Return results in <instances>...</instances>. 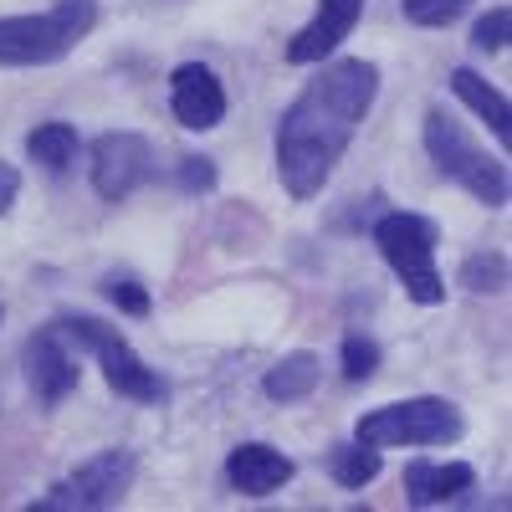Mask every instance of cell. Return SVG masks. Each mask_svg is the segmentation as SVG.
I'll list each match as a JSON object with an SVG mask.
<instances>
[{
	"label": "cell",
	"mask_w": 512,
	"mask_h": 512,
	"mask_svg": "<svg viewBox=\"0 0 512 512\" xmlns=\"http://www.w3.org/2000/svg\"><path fill=\"white\" fill-rule=\"evenodd\" d=\"M98 26V0H57L41 16H0V67H52Z\"/></svg>",
	"instance_id": "7a4b0ae2"
},
{
	"label": "cell",
	"mask_w": 512,
	"mask_h": 512,
	"mask_svg": "<svg viewBox=\"0 0 512 512\" xmlns=\"http://www.w3.org/2000/svg\"><path fill=\"white\" fill-rule=\"evenodd\" d=\"M379 98V67L364 57L328 62L277 123V180L292 200H313L354 144Z\"/></svg>",
	"instance_id": "6da1fadb"
},
{
	"label": "cell",
	"mask_w": 512,
	"mask_h": 512,
	"mask_svg": "<svg viewBox=\"0 0 512 512\" xmlns=\"http://www.w3.org/2000/svg\"><path fill=\"white\" fill-rule=\"evenodd\" d=\"M369 236L379 256L390 262V272L400 277V287L410 292V303H425V308L446 303V277L436 267V241H441L436 221L410 216V210H390V216L374 221Z\"/></svg>",
	"instance_id": "3957f363"
},
{
	"label": "cell",
	"mask_w": 512,
	"mask_h": 512,
	"mask_svg": "<svg viewBox=\"0 0 512 512\" xmlns=\"http://www.w3.org/2000/svg\"><path fill=\"white\" fill-rule=\"evenodd\" d=\"M175 185L185 195H205V190H216V164H210L205 154H185L175 164Z\"/></svg>",
	"instance_id": "7402d4cb"
},
{
	"label": "cell",
	"mask_w": 512,
	"mask_h": 512,
	"mask_svg": "<svg viewBox=\"0 0 512 512\" xmlns=\"http://www.w3.org/2000/svg\"><path fill=\"white\" fill-rule=\"evenodd\" d=\"M384 472V461H379V451L374 446H364V441H344V446H333L328 451V477L338 482V487H369L374 477Z\"/></svg>",
	"instance_id": "e0dca14e"
},
{
	"label": "cell",
	"mask_w": 512,
	"mask_h": 512,
	"mask_svg": "<svg viewBox=\"0 0 512 512\" xmlns=\"http://www.w3.org/2000/svg\"><path fill=\"white\" fill-rule=\"evenodd\" d=\"M507 36H512V6H492L477 26H472V47L477 52H507Z\"/></svg>",
	"instance_id": "44dd1931"
},
{
	"label": "cell",
	"mask_w": 512,
	"mask_h": 512,
	"mask_svg": "<svg viewBox=\"0 0 512 512\" xmlns=\"http://www.w3.org/2000/svg\"><path fill=\"white\" fill-rule=\"evenodd\" d=\"M292 477H297L292 456H282V451L267 446V441H246V446H236V451L226 456V482H231L241 497H272V492H282Z\"/></svg>",
	"instance_id": "7c38bea8"
},
{
	"label": "cell",
	"mask_w": 512,
	"mask_h": 512,
	"mask_svg": "<svg viewBox=\"0 0 512 512\" xmlns=\"http://www.w3.org/2000/svg\"><path fill=\"white\" fill-rule=\"evenodd\" d=\"M466 6H472V0H400L405 21H410V26H431V31H441V26L461 21V16H466Z\"/></svg>",
	"instance_id": "d6986e66"
},
{
	"label": "cell",
	"mask_w": 512,
	"mask_h": 512,
	"mask_svg": "<svg viewBox=\"0 0 512 512\" xmlns=\"http://www.w3.org/2000/svg\"><path fill=\"white\" fill-rule=\"evenodd\" d=\"M318 379H323V359L308 354V349H297V354H282V359L267 369L262 390H267V400H277V405H297V400H308V395L318 390Z\"/></svg>",
	"instance_id": "9a60e30c"
},
{
	"label": "cell",
	"mask_w": 512,
	"mask_h": 512,
	"mask_svg": "<svg viewBox=\"0 0 512 512\" xmlns=\"http://www.w3.org/2000/svg\"><path fill=\"white\" fill-rule=\"evenodd\" d=\"M425 154L436 159V169L446 180H456L466 195H477L482 205L502 210L507 195H512V180H507V164L492 159L456 118H446L441 108L425 113Z\"/></svg>",
	"instance_id": "277c9868"
},
{
	"label": "cell",
	"mask_w": 512,
	"mask_h": 512,
	"mask_svg": "<svg viewBox=\"0 0 512 512\" xmlns=\"http://www.w3.org/2000/svg\"><path fill=\"white\" fill-rule=\"evenodd\" d=\"M108 297H113V303L128 313V318H144L149 313V292L139 287V282H128V277H108V287H103Z\"/></svg>",
	"instance_id": "603a6c76"
},
{
	"label": "cell",
	"mask_w": 512,
	"mask_h": 512,
	"mask_svg": "<svg viewBox=\"0 0 512 512\" xmlns=\"http://www.w3.org/2000/svg\"><path fill=\"white\" fill-rule=\"evenodd\" d=\"M364 0H318L313 21L287 41V67H313L328 62V52H338V41H349V31L359 26Z\"/></svg>",
	"instance_id": "8fae6325"
},
{
	"label": "cell",
	"mask_w": 512,
	"mask_h": 512,
	"mask_svg": "<svg viewBox=\"0 0 512 512\" xmlns=\"http://www.w3.org/2000/svg\"><path fill=\"white\" fill-rule=\"evenodd\" d=\"M21 374H26V390L36 395L41 410H52L62 405L72 390H77V379H82V364L72 354V338L47 323V328H36L26 338V349H21Z\"/></svg>",
	"instance_id": "ba28073f"
},
{
	"label": "cell",
	"mask_w": 512,
	"mask_h": 512,
	"mask_svg": "<svg viewBox=\"0 0 512 512\" xmlns=\"http://www.w3.org/2000/svg\"><path fill=\"white\" fill-rule=\"evenodd\" d=\"M16 195H21V175H16V164L0 159V216L16 205Z\"/></svg>",
	"instance_id": "cb8c5ba5"
},
{
	"label": "cell",
	"mask_w": 512,
	"mask_h": 512,
	"mask_svg": "<svg viewBox=\"0 0 512 512\" xmlns=\"http://www.w3.org/2000/svg\"><path fill=\"white\" fill-rule=\"evenodd\" d=\"M451 93L492 128L497 144H512V108H507V98L492 88L482 72H472V67H451Z\"/></svg>",
	"instance_id": "5bb4252c"
},
{
	"label": "cell",
	"mask_w": 512,
	"mask_h": 512,
	"mask_svg": "<svg viewBox=\"0 0 512 512\" xmlns=\"http://www.w3.org/2000/svg\"><path fill=\"white\" fill-rule=\"evenodd\" d=\"M88 175H93V190L103 200H123L134 195L139 185H149L159 175V159H154V144L144 134H103L88 154Z\"/></svg>",
	"instance_id": "9c48e42d"
},
{
	"label": "cell",
	"mask_w": 512,
	"mask_h": 512,
	"mask_svg": "<svg viewBox=\"0 0 512 512\" xmlns=\"http://www.w3.org/2000/svg\"><path fill=\"white\" fill-rule=\"evenodd\" d=\"M461 287L466 292H502L507 287V256L502 251H477L461 262Z\"/></svg>",
	"instance_id": "ac0fdd59"
},
{
	"label": "cell",
	"mask_w": 512,
	"mask_h": 512,
	"mask_svg": "<svg viewBox=\"0 0 512 512\" xmlns=\"http://www.w3.org/2000/svg\"><path fill=\"white\" fill-rule=\"evenodd\" d=\"M169 108H175V118L190 128V134L216 128L226 118V88H221V77L210 72L205 62H180L175 72H169Z\"/></svg>",
	"instance_id": "30bf717a"
},
{
	"label": "cell",
	"mask_w": 512,
	"mask_h": 512,
	"mask_svg": "<svg viewBox=\"0 0 512 512\" xmlns=\"http://www.w3.org/2000/svg\"><path fill=\"white\" fill-rule=\"evenodd\" d=\"M57 328L72 338V349H88L108 379V390L134 400V405H164L169 400V384L159 369H149L134 344L123 338V328H108L103 318H57Z\"/></svg>",
	"instance_id": "5b68a950"
},
{
	"label": "cell",
	"mask_w": 512,
	"mask_h": 512,
	"mask_svg": "<svg viewBox=\"0 0 512 512\" xmlns=\"http://www.w3.org/2000/svg\"><path fill=\"white\" fill-rule=\"evenodd\" d=\"M477 487V472L466 461H410L405 466V502L410 507H436L456 502Z\"/></svg>",
	"instance_id": "4fadbf2b"
},
{
	"label": "cell",
	"mask_w": 512,
	"mask_h": 512,
	"mask_svg": "<svg viewBox=\"0 0 512 512\" xmlns=\"http://www.w3.org/2000/svg\"><path fill=\"white\" fill-rule=\"evenodd\" d=\"M466 420L451 400L441 395H415V400H395L384 410L359 415L354 425V441L374 446V451H390V446H451L461 441Z\"/></svg>",
	"instance_id": "8992f818"
},
{
	"label": "cell",
	"mask_w": 512,
	"mask_h": 512,
	"mask_svg": "<svg viewBox=\"0 0 512 512\" xmlns=\"http://www.w3.org/2000/svg\"><path fill=\"white\" fill-rule=\"evenodd\" d=\"M134 472H139V461L134 451H98L77 466L72 477H62L47 497H36L31 512H103V507H118L128 497V487H134Z\"/></svg>",
	"instance_id": "52a82bcc"
},
{
	"label": "cell",
	"mask_w": 512,
	"mask_h": 512,
	"mask_svg": "<svg viewBox=\"0 0 512 512\" xmlns=\"http://www.w3.org/2000/svg\"><path fill=\"white\" fill-rule=\"evenodd\" d=\"M338 364H344V379L349 384H364V379L379 374V344H374V338H364V333H349L344 338V359H338Z\"/></svg>",
	"instance_id": "ffe728a7"
},
{
	"label": "cell",
	"mask_w": 512,
	"mask_h": 512,
	"mask_svg": "<svg viewBox=\"0 0 512 512\" xmlns=\"http://www.w3.org/2000/svg\"><path fill=\"white\" fill-rule=\"evenodd\" d=\"M0 318H6V308H0Z\"/></svg>",
	"instance_id": "d4e9b609"
},
{
	"label": "cell",
	"mask_w": 512,
	"mask_h": 512,
	"mask_svg": "<svg viewBox=\"0 0 512 512\" xmlns=\"http://www.w3.org/2000/svg\"><path fill=\"white\" fill-rule=\"evenodd\" d=\"M26 154H31V164H41L47 175L62 180L67 169L77 164V154H82V139H77L72 123H41V128L26 134Z\"/></svg>",
	"instance_id": "2e32d148"
}]
</instances>
